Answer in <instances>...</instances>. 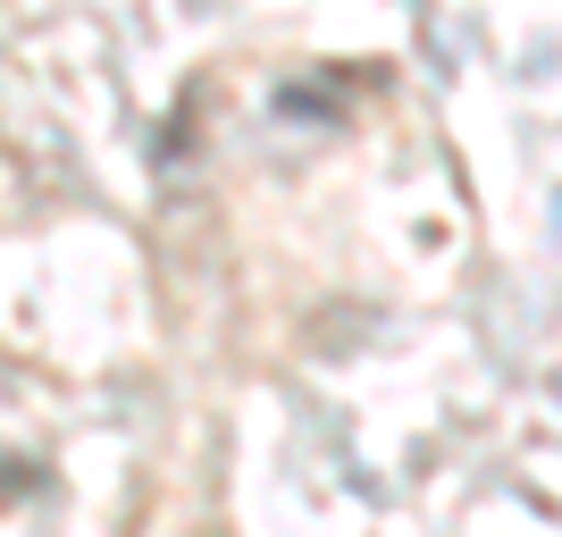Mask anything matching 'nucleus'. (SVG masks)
Returning <instances> with one entry per match:
<instances>
[]
</instances>
